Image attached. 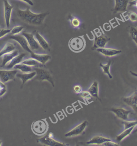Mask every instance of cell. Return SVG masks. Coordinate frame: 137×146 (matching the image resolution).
<instances>
[{"label": "cell", "instance_id": "cell-1", "mask_svg": "<svg viewBox=\"0 0 137 146\" xmlns=\"http://www.w3.org/2000/svg\"><path fill=\"white\" fill-rule=\"evenodd\" d=\"M49 14V12L41 13H34L28 8L24 10L19 9L17 11V15L22 20L28 24L34 26L42 25L45 18Z\"/></svg>", "mask_w": 137, "mask_h": 146}, {"label": "cell", "instance_id": "cell-2", "mask_svg": "<svg viewBox=\"0 0 137 146\" xmlns=\"http://www.w3.org/2000/svg\"><path fill=\"white\" fill-rule=\"evenodd\" d=\"M34 70L36 72L35 79L40 81H47L54 86V79L49 70L42 67H35Z\"/></svg>", "mask_w": 137, "mask_h": 146}, {"label": "cell", "instance_id": "cell-3", "mask_svg": "<svg viewBox=\"0 0 137 146\" xmlns=\"http://www.w3.org/2000/svg\"><path fill=\"white\" fill-rule=\"evenodd\" d=\"M68 45L71 51L79 53L81 52L85 47V40L82 36L73 37L69 41Z\"/></svg>", "mask_w": 137, "mask_h": 146}, {"label": "cell", "instance_id": "cell-4", "mask_svg": "<svg viewBox=\"0 0 137 146\" xmlns=\"http://www.w3.org/2000/svg\"><path fill=\"white\" fill-rule=\"evenodd\" d=\"M31 128L33 133L38 135H41L47 131V125L44 120H36L32 123Z\"/></svg>", "mask_w": 137, "mask_h": 146}, {"label": "cell", "instance_id": "cell-5", "mask_svg": "<svg viewBox=\"0 0 137 146\" xmlns=\"http://www.w3.org/2000/svg\"><path fill=\"white\" fill-rule=\"evenodd\" d=\"M87 124L88 122L87 121L85 120L83 121L66 133L65 134V137H74L81 135L85 130Z\"/></svg>", "mask_w": 137, "mask_h": 146}, {"label": "cell", "instance_id": "cell-6", "mask_svg": "<svg viewBox=\"0 0 137 146\" xmlns=\"http://www.w3.org/2000/svg\"><path fill=\"white\" fill-rule=\"evenodd\" d=\"M9 38L12 40H15L19 43L20 46L22 47L24 50L28 53H32V51L30 49L27 40L25 37L22 34H17L15 35H11L9 36Z\"/></svg>", "mask_w": 137, "mask_h": 146}, {"label": "cell", "instance_id": "cell-7", "mask_svg": "<svg viewBox=\"0 0 137 146\" xmlns=\"http://www.w3.org/2000/svg\"><path fill=\"white\" fill-rule=\"evenodd\" d=\"M37 143L43 144L45 145L51 146H66V144L61 143L56 141L53 139V137H49V135H47L42 137L36 140Z\"/></svg>", "mask_w": 137, "mask_h": 146}, {"label": "cell", "instance_id": "cell-8", "mask_svg": "<svg viewBox=\"0 0 137 146\" xmlns=\"http://www.w3.org/2000/svg\"><path fill=\"white\" fill-rule=\"evenodd\" d=\"M110 40V38L103 34L99 36L95 35L92 50H96L97 48L105 47Z\"/></svg>", "mask_w": 137, "mask_h": 146}, {"label": "cell", "instance_id": "cell-9", "mask_svg": "<svg viewBox=\"0 0 137 146\" xmlns=\"http://www.w3.org/2000/svg\"><path fill=\"white\" fill-rule=\"evenodd\" d=\"M17 73L18 70L16 69L11 70H0V80L4 83L13 80Z\"/></svg>", "mask_w": 137, "mask_h": 146}, {"label": "cell", "instance_id": "cell-10", "mask_svg": "<svg viewBox=\"0 0 137 146\" xmlns=\"http://www.w3.org/2000/svg\"><path fill=\"white\" fill-rule=\"evenodd\" d=\"M21 34L26 38L29 47L32 51L38 50L41 48L39 43L35 39L34 35L26 32H23Z\"/></svg>", "mask_w": 137, "mask_h": 146}, {"label": "cell", "instance_id": "cell-11", "mask_svg": "<svg viewBox=\"0 0 137 146\" xmlns=\"http://www.w3.org/2000/svg\"><path fill=\"white\" fill-rule=\"evenodd\" d=\"M4 2V16L6 25L7 28L10 25L11 17L13 6L10 4L7 0H3Z\"/></svg>", "mask_w": 137, "mask_h": 146}, {"label": "cell", "instance_id": "cell-12", "mask_svg": "<svg viewBox=\"0 0 137 146\" xmlns=\"http://www.w3.org/2000/svg\"><path fill=\"white\" fill-rule=\"evenodd\" d=\"M129 0H115L113 13H123L126 11Z\"/></svg>", "mask_w": 137, "mask_h": 146}, {"label": "cell", "instance_id": "cell-13", "mask_svg": "<svg viewBox=\"0 0 137 146\" xmlns=\"http://www.w3.org/2000/svg\"><path fill=\"white\" fill-rule=\"evenodd\" d=\"M111 111L115 114L116 117L120 120L125 121L128 120L129 114L130 113V110H126L122 108H113Z\"/></svg>", "mask_w": 137, "mask_h": 146}, {"label": "cell", "instance_id": "cell-14", "mask_svg": "<svg viewBox=\"0 0 137 146\" xmlns=\"http://www.w3.org/2000/svg\"><path fill=\"white\" fill-rule=\"evenodd\" d=\"M123 101L132 108L135 113L137 114V91L135 92L130 96L123 98Z\"/></svg>", "mask_w": 137, "mask_h": 146}, {"label": "cell", "instance_id": "cell-15", "mask_svg": "<svg viewBox=\"0 0 137 146\" xmlns=\"http://www.w3.org/2000/svg\"><path fill=\"white\" fill-rule=\"evenodd\" d=\"M96 50L99 54L108 57H113V56H117L121 54L122 52L121 50H116L113 48H107L105 47L103 48H97Z\"/></svg>", "mask_w": 137, "mask_h": 146}, {"label": "cell", "instance_id": "cell-16", "mask_svg": "<svg viewBox=\"0 0 137 146\" xmlns=\"http://www.w3.org/2000/svg\"><path fill=\"white\" fill-rule=\"evenodd\" d=\"M30 54L31 58L35 59L43 66H45L51 59V56L48 54H36L33 52Z\"/></svg>", "mask_w": 137, "mask_h": 146}, {"label": "cell", "instance_id": "cell-17", "mask_svg": "<svg viewBox=\"0 0 137 146\" xmlns=\"http://www.w3.org/2000/svg\"><path fill=\"white\" fill-rule=\"evenodd\" d=\"M34 35L36 41L42 49L45 50H49L50 47L49 43L39 32L34 31Z\"/></svg>", "mask_w": 137, "mask_h": 146}, {"label": "cell", "instance_id": "cell-18", "mask_svg": "<svg viewBox=\"0 0 137 146\" xmlns=\"http://www.w3.org/2000/svg\"><path fill=\"white\" fill-rule=\"evenodd\" d=\"M36 76V72L35 71L29 73H18L16 77L21 79L22 81V86L29 80L32 79Z\"/></svg>", "mask_w": 137, "mask_h": 146}, {"label": "cell", "instance_id": "cell-19", "mask_svg": "<svg viewBox=\"0 0 137 146\" xmlns=\"http://www.w3.org/2000/svg\"><path fill=\"white\" fill-rule=\"evenodd\" d=\"M26 54L24 53H21L19 54L17 56L14 58L9 64L5 67L7 69H11L14 67L16 65L20 64L23 62V60Z\"/></svg>", "mask_w": 137, "mask_h": 146}, {"label": "cell", "instance_id": "cell-20", "mask_svg": "<svg viewBox=\"0 0 137 146\" xmlns=\"http://www.w3.org/2000/svg\"><path fill=\"white\" fill-rule=\"evenodd\" d=\"M19 55V52L15 50L13 52L5 54L3 56L1 67H5L8 63L10 62L14 58Z\"/></svg>", "mask_w": 137, "mask_h": 146}, {"label": "cell", "instance_id": "cell-21", "mask_svg": "<svg viewBox=\"0 0 137 146\" xmlns=\"http://www.w3.org/2000/svg\"><path fill=\"white\" fill-rule=\"evenodd\" d=\"M111 141V139L102 136H96L93 137L92 139L89 140L87 143L88 145H103L105 142Z\"/></svg>", "mask_w": 137, "mask_h": 146}, {"label": "cell", "instance_id": "cell-22", "mask_svg": "<svg viewBox=\"0 0 137 146\" xmlns=\"http://www.w3.org/2000/svg\"><path fill=\"white\" fill-rule=\"evenodd\" d=\"M88 91L93 97L101 101V100L99 96V84L98 82L95 81L93 83L90 87L88 88Z\"/></svg>", "mask_w": 137, "mask_h": 146}, {"label": "cell", "instance_id": "cell-23", "mask_svg": "<svg viewBox=\"0 0 137 146\" xmlns=\"http://www.w3.org/2000/svg\"><path fill=\"white\" fill-rule=\"evenodd\" d=\"M15 45L13 43L8 42L0 51V57H2L5 54L13 52L15 50Z\"/></svg>", "mask_w": 137, "mask_h": 146}, {"label": "cell", "instance_id": "cell-24", "mask_svg": "<svg viewBox=\"0 0 137 146\" xmlns=\"http://www.w3.org/2000/svg\"><path fill=\"white\" fill-rule=\"evenodd\" d=\"M136 126L129 128V129H125L124 131L119 134L116 137V140L117 142H120L122 141V140L124 139L127 136H129L131 133L132 132L133 130L134 129Z\"/></svg>", "mask_w": 137, "mask_h": 146}, {"label": "cell", "instance_id": "cell-25", "mask_svg": "<svg viewBox=\"0 0 137 146\" xmlns=\"http://www.w3.org/2000/svg\"><path fill=\"white\" fill-rule=\"evenodd\" d=\"M68 18L70 23L71 25L73 28L75 29L79 28L81 24V22L78 18L72 15H69Z\"/></svg>", "mask_w": 137, "mask_h": 146}, {"label": "cell", "instance_id": "cell-26", "mask_svg": "<svg viewBox=\"0 0 137 146\" xmlns=\"http://www.w3.org/2000/svg\"><path fill=\"white\" fill-rule=\"evenodd\" d=\"M21 63L30 67H41L43 65L33 58H28L24 60Z\"/></svg>", "mask_w": 137, "mask_h": 146}, {"label": "cell", "instance_id": "cell-27", "mask_svg": "<svg viewBox=\"0 0 137 146\" xmlns=\"http://www.w3.org/2000/svg\"><path fill=\"white\" fill-rule=\"evenodd\" d=\"M14 68L16 70H19L24 73H29L32 72V67L29 66L21 63L16 65Z\"/></svg>", "mask_w": 137, "mask_h": 146}, {"label": "cell", "instance_id": "cell-28", "mask_svg": "<svg viewBox=\"0 0 137 146\" xmlns=\"http://www.w3.org/2000/svg\"><path fill=\"white\" fill-rule=\"evenodd\" d=\"M111 64V61L110 60L108 61V62L106 64H103L102 63H100V66L101 67V68L103 70V73L107 74L110 79H112L113 78L112 76L111 75V73L110 72V70H109Z\"/></svg>", "mask_w": 137, "mask_h": 146}, {"label": "cell", "instance_id": "cell-29", "mask_svg": "<svg viewBox=\"0 0 137 146\" xmlns=\"http://www.w3.org/2000/svg\"><path fill=\"white\" fill-rule=\"evenodd\" d=\"M130 32L131 38L137 45V28L135 27H131Z\"/></svg>", "mask_w": 137, "mask_h": 146}, {"label": "cell", "instance_id": "cell-30", "mask_svg": "<svg viewBox=\"0 0 137 146\" xmlns=\"http://www.w3.org/2000/svg\"><path fill=\"white\" fill-rule=\"evenodd\" d=\"M24 27L22 26H15L11 30L10 33L11 35L19 34L23 30Z\"/></svg>", "mask_w": 137, "mask_h": 146}, {"label": "cell", "instance_id": "cell-31", "mask_svg": "<svg viewBox=\"0 0 137 146\" xmlns=\"http://www.w3.org/2000/svg\"><path fill=\"white\" fill-rule=\"evenodd\" d=\"M123 124H124L125 129H129L133 126H136L137 125V120H125L123 122Z\"/></svg>", "mask_w": 137, "mask_h": 146}, {"label": "cell", "instance_id": "cell-32", "mask_svg": "<svg viewBox=\"0 0 137 146\" xmlns=\"http://www.w3.org/2000/svg\"><path fill=\"white\" fill-rule=\"evenodd\" d=\"M80 95L81 98H82L84 100L87 101H88L92 97V96L91 95L89 92L87 91L82 92L80 93Z\"/></svg>", "mask_w": 137, "mask_h": 146}, {"label": "cell", "instance_id": "cell-33", "mask_svg": "<svg viewBox=\"0 0 137 146\" xmlns=\"http://www.w3.org/2000/svg\"><path fill=\"white\" fill-rule=\"evenodd\" d=\"M128 17L131 21L135 22L137 21V14L134 12H129L128 13Z\"/></svg>", "mask_w": 137, "mask_h": 146}, {"label": "cell", "instance_id": "cell-34", "mask_svg": "<svg viewBox=\"0 0 137 146\" xmlns=\"http://www.w3.org/2000/svg\"><path fill=\"white\" fill-rule=\"evenodd\" d=\"M11 30L5 29L0 28V38L4 37L7 34L10 33Z\"/></svg>", "mask_w": 137, "mask_h": 146}, {"label": "cell", "instance_id": "cell-35", "mask_svg": "<svg viewBox=\"0 0 137 146\" xmlns=\"http://www.w3.org/2000/svg\"><path fill=\"white\" fill-rule=\"evenodd\" d=\"M102 145L105 146H120V145L119 144L110 141L105 142Z\"/></svg>", "mask_w": 137, "mask_h": 146}, {"label": "cell", "instance_id": "cell-36", "mask_svg": "<svg viewBox=\"0 0 137 146\" xmlns=\"http://www.w3.org/2000/svg\"><path fill=\"white\" fill-rule=\"evenodd\" d=\"M73 90L74 92L76 94L80 93L81 92L82 88L80 86L77 85L75 86L73 88Z\"/></svg>", "mask_w": 137, "mask_h": 146}, {"label": "cell", "instance_id": "cell-37", "mask_svg": "<svg viewBox=\"0 0 137 146\" xmlns=\"http://www.w3.org/2000/svg\"><path fill=\"white\" fill-rule=\"evenodd\" d=\"M130 7H134L137 8V0H132L129 2Z\"/></svg>", "mask_w": 137, "mask_h": 146}, {"label": "cell", "instance_id": "cell-38", "mask_svg": "<svg viewBox=\"0 0 137 146\" xmlns=\"http://www.w3.org/2000/svg\"><path fill=\"white\" fill-rule=\"evenodd\" d=\"M20 1L24 2L30 5V6H33V5H34L31 0H20Z\"/></svg>", "mask_w": 137, "mask_h": 146}, {"label": "cell", "instance_id": "cell-39", "mask_svg": "<svg viewBox=\"0 0 137 146\" xmlns=\"http://www.w3.org/2000/svg\"><path fill=\"white\" fill-rule=\"evenodd\" d=\"M130 74L132 75L137 78V73L134 72H131V71L130 72Z\"/></svg>", "mask_w": 137, "mask_h": 146}, {"label": "cell", "instance_id": "cell-40", "mask_svg": "<svg viewBox=\"0 0 137 146\" xmlns=\"http://www.w3.org/2000/svg\"><path fill=\"white\" fill-rule=\"evenodd\" d=\"M134 133H137V127L136 128V129H135L134 130Z\"/></svg>", "mask_w": 137, "mask_h": 146}, {"label": "cell", "instance_id": "cell-41", "mask_svg": "<svg viewBox=\"0 0 137 146\" xmlns=\"http://www.w3.org/2000/svg\"><path fill=\"white\" fill-rule=\"evenodd\" d=\"M2 142L0 141V146H2Z\"/></svg>", "mask_w": 137, "mask_h": 146}]
</instances>
